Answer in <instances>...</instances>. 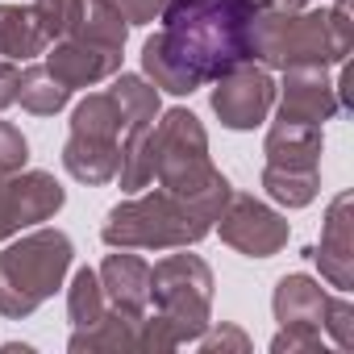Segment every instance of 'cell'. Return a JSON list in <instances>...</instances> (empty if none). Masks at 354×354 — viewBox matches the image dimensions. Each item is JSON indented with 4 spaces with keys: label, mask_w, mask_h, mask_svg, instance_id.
<instances>
[{
    "label": "cell",
    "mask_w": 354,
    "mask_h": 354,
    "mask_svg": "<svg viewBox=\"0 0 354 354\" xmlns=\"http://www.w3.org/2000/svg\"><path fill=\"white\" fill-rule=\"evenodd\" d=\"M254 0H167L142 46V75L171 96H192L238 63H250Z\"/></svg>",
    "instance_id": "cell-1"
},
{
    "label": "cell",
    "mask_w": 354,
    "mask_h": 354,
    "mask_svg": "<svg viewBox=\"0 0 354 354\" xmlns=\"http://www.w3.org/2000/svg\"><path fill=\"white\" fill-rule=\"evenodd\" d=\"M154 180L162 192L184 196L196 209H205L217 225L234 184L209 158V133L192 109H167L154 121Z\"/></svg>",
    "instance_id": "cell-2"
},
{
    "label": "cell",
    "mask_w": 354,
    "mask_h": 354,
    "mask_svg": "<svg viewBox=\"0 0 354 354\" xmlns=\"http://www.w3.org/2000/svg\"><path fill=\"white\" fill-rule=\"evenodd\" d=\"M209 234H213V217L205 209L162 188L146 196L133 192L129 201L113 205L100 225V242L113 250L117 246L121 250H184V246L205 242Z\"/></svg>",
    "instance_id": "cell-3"
},
{
    "label": "cell",
    "mask_w": 354,
    "mask_h": 354,
    "mask_svg": "<svg viewBox=\"0 0 354 354\" xmlns=\"http://www.w3.org/2000/svg\"><path fill=\"white\" fill-rule=\"evenodd\" d=\"M75 246L63 230H34L0 250V317L26 321L34 317L67 279Z\"/></svg>",
    "instance_id": "cell-4"
},
{
    "label": "cell",
    "mask_w": 354,
    "mask_h": 354,
    "mask_svg": "<svg viewBox=\"0 0 354 354\" xmlns=\"http://www.w3.org/2000/svg\"><path fill=\"white\" fill-rule=\"evenodd\" d=\"M250 59L267 71L288 67H342L333 55L325 9H279L259 5L250 17Z\"/></svg>",
    "instance_id": "cell-5"
},
{
    "label": "cell",
    "mask_w": 354,
    "mask_h": 354,
    "mask_svg": "<svg viewBox=\"0 0 354 354\" xmlns=\"http://www.w3.org/2000/svg\"><path fill=\"white\" fill-rule=\"evenodd\" d=\"M213 267L201 254H167L150 267V304L154 317L167 325L175 346L196 342L213 325Z\"/></svg>",
    "instance_id": "cell-6"
},
{
    "label": "cell",
    "mask_w": 354,
    "mask_h": 354,
    "mask_svg": "<svg viewBox=\"0 0 354 354\" xmlns=\"http://www.w3.org/2000/svg\"><path fill=\"white\" fill-rule=\"evenodd\" d=\"M213 230L221 234L225 246H234L246 259H275L288 246V238H292L288 217L279 209L263 205L250 192H230V201H225V209H221Z\"/></svg>",
    "instance_id": "cell-7"
},
{
    "label": "cell",
    "mask_w": 354,
    "mask_h": 354,
    "mask_svg": "<svg viewBox=\"0 0 354 354\" xmlns=\"http://www.w3.org/2000/svg\"><path fill=\"white\" fill-rule=\"evenodd\" d=\"M67 205L63 184L55 180L50 171H13V175H0V242L50 221L59 209Z\"/></svg>",
    "instance_id": "cell-8"
},
{
    "label": "cell",
    "mask_w": 354,
    "mask_h": 354,
    "mask_svg": "<svg viewBox=\"0 0 354 354\" xmlns=\"http://www.w3.org/2000/svg\"><path fill=\"white\" fill-rule=\"evenodd\" d=\"M275 109V80L263 63H238L213 80V113L225 129H254Z\"/></svg>",
    "instance_id": "cell-9"
},
{
    "label": "cell",
    "mask_w": 354,
    "mask_h": 354,
    "mask_svg": "<svg viewBox=\"0 0 354 354\" xmlns=\"http://www.w3.org/2000/svg\"><path fill=\"white\" fill-rule=\"evenodd\" d=\"M121 59H125V46H113V42H100L84 30H75L71 38H59L50 42L46 50V67L55 80H63L71 92L75 88H96L104 80H113L121 71Z\"/></svg>",
    "instance_id": "cell-10"
},
{
    "label": "cell",
    "mask_w": 354,
    "mask_h": 354,
    "mask_svg": "<svg viewBox=\"0 0 354 354\" xmlns=\"http://www.w3.org/2000/svg\"><path fill=\"white\" fill-rule=\"evenodd\" d=\"M342 113L337 84L329 80V67H288L283 84H275V117L279 121H304L325 125Z\"/></svg>",
    "instance_id": "cell-11"
},
{
    "label": "cell",
    "mask_w": 354,
    "mask_h": 354,
    "mask_svg": "<svg viewBox=\"0 0 354 354\" xmlns=\"http://www.w3.org/2000/svg\"><path fill=\"white\" fill-rule=\"evenodd\" d=\"M354 192H337L325 209V221H321V242L308 250L321 267V279L337 292H350L354 288Z\"/></svg>",
    "instance_id": "cell-12"
},
{
    "label": "cell",
    "mask_w": 354,
    "mask_h": 354,
    "mask_svg": "<svg viewBox=\"0 0 354 354\" xmlns=\"http://www.w3.org/2000/svg\"><path fill=\"white\" fill-rule=\"evenodd\" d=\"M96 275H100L109 308H121L133 317H142L150 308V263L142 254H129L117 246V254H104Z\"/></svg>",
    "instance_id": "cell-13"
},
{
    "label": "cell",
    "mask_w": 354,
    "mask_h": 354,
    "mask_svg": "<svg viewBox=\"0 0 354 354\" xmlns=\"http://www.w3.org/2000/svg\"><path fill=\"white\" fill-rule=\"evenodd\" d=\"M263 154L267 167H292V171H321V154H325V133L321 125H304V121H271L267 138H263Z\"/></svg>",
    "instance_id": "cell-14"
},
{
    "label": "cell",
    "mask_w": 354,
    "mask_h": 354,
    "mask_svg": "<svg viewBox=\"0 0 354 354\" xmlns=\"http://www.w3.org/2000/svg\"><path fill=\"white\" fill-rule=\"evenodd\" d=\"M325 300L329 292L321 288V279L313 275H283L271 292V313L279 325H304V329H321L325 317Z\"/></svg>",
    "instance_id": "cell-15"
},
{
    "label": "cell",
    "mask_w": 354,
    "mask_h": 354,
    "mask_svg": "<svg viewBox=\"0 0 354 354\" xmlns=\"http://www.w3.org/2000/svg\"><path fill=\"white\" fill-rule=\"evenodd\" d=\"M142 317H146V313H142ZM142 317L121 313V308H104L100 321H92V325H84V329H71L67 350H75V354H84V350H146Z\"/></svg>",
    "instance_id": "cell-16"
},
{
    "label": "cell",
    "mask_w": 354,
    "mask_h": 354,
    "mask_svg": "<svg viewBox=\"0 0 354 354\" xmlns=\"http://www.w3.org/2000/svg\"><path fill=\"white\" fill-rule=\"evenodd\" d=\"M63 167H67L71 180H80V184H88V188L113 184V180H117V167H121V146H109V142H92V138L67 133Z\"/></svg>",
    "instance_id": "cell-17"
},
{
    "label": "cell",
    "mask_w": 354,
    "mask_h": 354,
    "mask_svg": "<svg viewBox=\"0 0 354 354\" xmlns=\"http://www.w3.org/2000/svg\"><path fill=\"white\" fill-rule=\"evenodd\" d=\"M46 46H50V38L42 34L30 5H0V59L30 63V59L46 55Z\"/></svg>",
    "instance_id": "cell-18"
},
{
    "label": "cell",
    "mask_w": 354,
    "mask_h": 354,
    "mask_svg": "<svg viewBox=\"0 0 354 354\" xmlns=\"http://www.w3.org/2000/svg\"><path fill=\"white\" fill-rule=\"evenodd\" d=\"M67 100H71V88H67L63 80H55L46 63H34V67L21 71L17 104H21L26 113H34V117H55V113L67 109Z\"/></svg>",
    "instance_id": "cell-19"
},
{
    "label": "cell",
    "mask_w": 354,
    "mask_h": 354,
    "mask_svg": "<svg viewBox=\"0 0 354 354\" xmlns=\"http://www.w3.org/2000/svg\"><path fill=\"white\" fill-rule=\"evenodd\" d=\"M263 192L283 209H308L321 192V171H292V167H263Z\"/></svg>",
    "instance_id": "cell-20"
},
{
    "label": "cell",
    "mask_w": 354,
    "mask_h": 354,
    "mask_svg": "<svg viewBox=\"0 0 354 354\" xmlns=\"http://www.w3.org/2000/svg\"><path fill=\"white\" fill-rule=\"evenodd\" d=\"M104 308H109V300H104L100 275H96L92 267H80V271L71 275V288H67V321H71L75 329H84V325L100 321Z\"/></svg>",
    "instance_id": "cell-21"
},
{
    "label": "cell",
    "mask_w": 354,
    "mask_h": 354,
    "mask_svg": "<svg viewBox=\"0 0 354 354\" xmlns=\"http://www.w3.org/2000/svg\"><path fill=\"white\" fill-rule=\"evenodd\" d=\"M30 9H34L42 34H46L50 42L71 38V34L80 30V21H84V0H34Z\"/></svg>",
    "instance_id": "cell-22"
},
{
    "label": "cell",
    "mask_w": 354,
    "mask_h": 354,
    "mask_svg": "<svg viewBox=\"0 0 354 354\" xmlns=\"http://www.w3.org/2000/svg\"><path fill=\"white\" fill-rule=\"evenodd\" d=\"M321 333H329L337 350H354V304H350L346 296H329V300H325Z\"/></svg>",
    "instance_id": "cell-23"
},
{
    "label": "cell",
    "mask_w": 354,
    "mask_h": 354,
    "mask_svg": "<svg viewBox=\"0 0 354 354\" xmlns=\"http://www.w3.org/2000/svg\"><path fill=\"white\" fill-rule=\"evenodd\" d=\"M30 162V142L13 121H0V175H13Z\"/></svg>",
    "instance_id": "cell-24"
},
{
    "label": "cell",
    "mask_w": 354,
    "mask_h": 354,
    "mask_svg": "<svg viewBox=\"0 0 354 354\" xmlns=\"http://www.w3.org/2000/svg\"><path fill=\"white\" fill-rule=\"evenodd\" d=\"M329 21V38H333V55L337 63H346L350 46H354V21H350V0H333V9H325Z\"/></svg>",
    "instance_id": "cell-25"
},
{
    "label": "cell",
    "mask_w": 354,
    "mask_h": 354,
    "mask_svg": "<svg viewBox=\"0 0 354 354\" xmlns=\"http://www.w3.org/2000/svg\"><path fill=\"white\" fill-rule=\"evenodd\" d=\"M275 354H313L321 350V329H304V325H279V333L271 337Z\"/></svg>",
    "instance_id": "cell-26"
},
{
    "label": "cell",
    "mask_w": 354,
    "mask_h": 354,
    "mask_svg": "<svg viewBox=\"0 0 354 354\" xmlns=\"http://www.w3.org/2000/svg\"><path fill=\"white\" fill-rule=\"evenodd\" d=\"M196 342H201V350H209V354H217V350H238V354H246V350H250V337H246L238 325H217V329L209 325Z\"/></svg>",
    "instance_id": "cell-27"
},
{
    "label": "cell",
    "mask_w": 354,
    "mask_h": 354,
    "mask_svg": "<svg viewBox=\"0 0 354 354\" xmlns=\"http://www.w3.org/2000/svg\"><path fill=\"white\" fill-rule=\"evenodd\" d=\"M109 5H113V9L129 21V30H133V26H154L167 0H109Z\"/></svg>",
    "instance_id": "cell-28"
},
{
    "label": "cell",
    "mask_w": 354,
    "mask_h": 354,
    "mask_svg": "<svg viewBox=\"0 0 354 354\" xmlns=\"http://www.w3.org/2000/svg\"><path fill=\"white\" fill-rule=\"evenodd\" d=\"M17 84H21V71H17V63L0 59V113H5L9 104H17Z\"/></svg>",
    "instance_id": "cell-29"
},
{
    "label": "cell",
    "mask_w": 354,
    "mask_h": 354,
    "mask_svg": "<svg viewBox=\"0 0 354 354\" xmlns=\"http://www.w3.org/2000/svg\"><path fill=\"white\" fill-rule=\"evenodd\" d=\"M275 5H279V9H313L317 0H275Z\"/></svg>",
    "instance_id": "cell-30"
},
{
    "label": "cell",
    "mask_w": 354,
    "mask_h": 354,
    "mask_svg": "<svg viewBox=\"0 0 354 354\" xmlns=\"http://www.w3.org/2000/svg\"><path fill=\"white\" fill-rule=\"evenodd\" d=\"M254 5H267V0H254Z\"/></svg>",
    "instance_id": "cell-31"
}]
</instances>
